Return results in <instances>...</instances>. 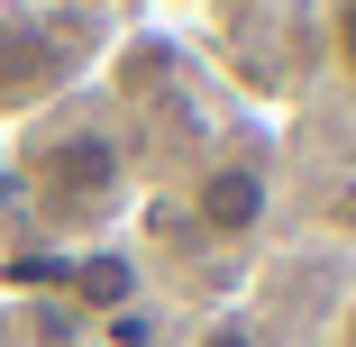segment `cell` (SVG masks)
<instances>
[{
  "label": "cell",
  "mask_w": 356,
  "mask_h": 347,
  "mask_svg": "<svg viewBox=\"0 0 356 347\" xmlns=\"http://www.w3.org/2000/svg\"><path fill=\"white\" fill-rule=\"evenodd\" d=\"M0 147H10V183H19L28 238L92 247V238H110L137 201H147V165H137L119 110H110L92 83L64 92V101L37 110V119H19Z\"/></svg>",
  "instance_id": "1"
},
{
  "label": "cell",
  "mask_w": 356,
  "mask_h": 347,
  "mask_svg": "<svg viewBox=\"0 0 356 347\" xmlns=\"http://www.w3.org/2000/svg\"><path fill=\"white\" fill-rule=\"evenodd\" d=\"M101 46H110L101 19L46 10V0H0V137L37 110H55L64 92H83Z\"/></svg>",
  "instance_id": "3"
},
{
  "label": "cell",
  "mask_w": 356,
  "mask_h": 347,
  "mask_svg": "<svg viewBox=\"0 0 356 347\" xmlns=\"http://www.w3.org/2000/svg\"><path fill=\"white\" fill-rule=\"evenodd\" d=\"M46 10H74V19H101L110 0H46Z\"/></svg>",
  "instance_id": "8"
},
{
  "label": "cell",
  "mask_w": 356,
  "mask_h": 347,
  "mask_svg": "<svg viewBox=\"0 0 356 347\" xmlns=\"http://www.w3.org/2000/svg\"><path fill=\"white\" fill-rule=\"evenodd\" d=\"M320 74L356 92V0H320Z\"/></svg>",
  "instance_id": "4"
},
{
  "label": "cell",
  "mask_w": 356,
  "mask_h": 347,
  "mask_svg": "<svg viewBox=\"0 0 356 347\" xmlns=\"http://www.w3.org/2000/svg\"><path fill=\"white\" fill-rule=\"evenodd\" d=\"M329 347H356V284H347V302H338V320H329Z\"/></svg>",
  "instance_id": "7"
},
{
  "label": "cell",
  "mask_w": 356,
  "mask_h": 347,
  "mask_svg": "<svg viewBox=\"0 0 356 347\" xmlns=\"http://www.w3.org/2000/svg\"><path fill=\"white\" fill-rule=\"evenodd\" d=\"M19 238H28V220H19V183H10V147H0V265L19 256Z\"/></svg>",
  "instance_id": "6"
},
{
  "label": "cell",
  "mask_w": 356,
  "mask_h": 347,
  "mask_svg": "<svg viewBox=\"0 0 356 347\" xmlns=\"http://www.w3.org/2000/svg\"><path fill=\"white\" fill-rule=\"evenodd\" d=\"M183 229L229 265H247L265 247V229H274V137H256V128L210 137L183 165Z\"/></svg>",
  "instance_id": "2"
},
{
  "label": "cell",
  "mask_w": 356,
  "mask_h": 347,
  "mask_svg": "<svg viewBox=\"0 0 356 347\" xmlns=\"http://www.w3.org/2000/svg\"><path fill=\"white\" fill-rule=\"evenodd\" d=\"M183 347H265V338H256V320H247V311H210Z\"/></svg>",
  "instance_id": "5"
}]
</instances>
